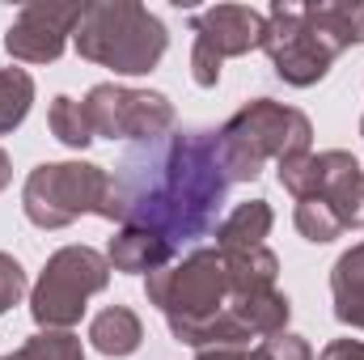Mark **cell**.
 <instances>
[{"label":"cell","mask_w":364,"mask_h":360,"mask_svg":"<svg viewBox=\"0 0 364 360\" xmlns=\"http://www.w3.org/2000/svg\"><path fill=\"white\" fill-rule=\"evenodd\" d=\"M114 174L127 221L157 229L161 238H199L216 229L225 199V170L216 157V132H178L153 140L144 153H132Z\"/></svg>","instance_id":"1"},{"label":"cell","mask_w":364,"mask_h":360,"mask_svg":"<svg viewBox=\"0 0 364 360\" xmlns=\"http://www.w3.org/2000/svg\"><path fill=\"white\" fill-rule=\"evenodd\" d=\"M77 51L119 73V77H144L161 64L170 34L161 17H153L136 0H93L81 13V26L73 30Z\"/></svg>","instance_id":"2"},{"label":"cell","mask_w":364,"mask_h":360,"mask_svg":"<svg viewBox=\"0 0 364 360\" xmlns=\"http://www.w3.org/2000/svg\"><path fill=\"white\" fill-rule=\"evenodd\" d=\"M314 144V123L296 110L272 97L246 102L220 132H216V157L229 182H255L263 174V162L275 157H296L309 153Z\"/></svg>","instance_id":"3"},{"label":"cell","mask_w":364,"mask_h":360,"mask_svg":"<svg viewBox=\"0 0 364 360\" xmlns=\"http://www.w3.org/2000/svg\"><path fill=\"white\" fill-rule=\"evenodd\" d=\"M21 208L38 229H64L77 216L127 221L119 182L93 162H43L21 186Z\"/></svg>","instance_id":"4"},{"label":"cell","mask_w":364,"mask_h":360,"mask_svg":"<svg viewBox=\"0 0 364 360\" xmlns=\"http://www.w3.org/2000/svg\"><path fill=\"white\" fill-rule=\"evenodd\" d=\"M144 297L149 305H157L174 331V339L186 344L199 327H208L212 318H220L229 309V271L220 250H191L182 263L153 271L144 280Z\"/></svg>","instance_id":"5"},{"label":"cell","mask_w":364,"mask_h":360,"mask_svg":"<svg viewBox=\"0 0 364 360\" xmlns=\"http://www.w3.org/2000/svg\"><path fill=\"white\" fill-rule=\"evenodd\" d=\"M110 284V263L93 246H64L47 259L38 284L30 288V314L43 331H73L85 301Z\"/></svg>","instance_id":"6"},{"label":"cell","mask_w":364,"mask_h":360,"mask_svg":"<svg viewBox=\"0 0 364 360\" xmlns=\"http://www.w3.org/2000/svg\"><path fill=\"white\" fill-rule=\"evenodd\" d=\"M85 115H90L93 136L106 140H161L174 127V102L157 90H127L114 81H102L85 93Z\"/></svg>","instance_id":"7"},{"label":"cell","mask_w":364,"mask_h":360,"mask_svg":"<svg viewBox=\"0 0 364 360\" xmlns=\"http://www.w3.org/2000/svg\"><path fill=\"white\" fill-rule=\"evenodd\" d=\"M191 30H195L191 77H195V85L212 90L220 81V64L229 55H246V51L263 47L267 17L259 9H246V4H212V9L191 17Z\"/></svg>","instance_id":"8"},{"label":"cell","mask_w":364,"mask_h":360,"mask_svg":"<svg viewBox=\"0 0 364 360\" xmlns=\"http://www.w3.org/2000/svg\"><path fill=\"white\" fill-rule=\"evenodd\" d=\"M263 51L272 60L275 77L284 85H296V90H309L318 85L335 55L318 43V34L305 26V4H275L267 13V34H263Z\"/></svg>","instance_id":"9"},{"label":"cell","mask_w":364,"mask_h":360,"mask_svg":"<svg viewBox=\"0 0 364 360\" xmlns=\"http://www.w3.org/2000/svg\"><path fill=\"white\" fill-rule=\"evenodd\" d=\"M85 4H55L34 0L17 13V21L4 30V51L21 64H51L68 47V34L81 26Z\"/></svg>","instance_id":"10"},{"label":"cell","mask_w":364,"mask_h":360,"mask_svg":"<svg viewBox=\"0 0 364 360\" xmlns=\"http://www.w3.org/2000/svg\"><path fill=\"white\" fill-rule=\"evenodd\" d=\"M174 259V242L161 238L157 229H144V225H123L110 246H106V263L110 271H132V275H153V271L170 268Z\"/></svg>","instance_id":"11"},{"label":"cell","mask_w":364,"mask_h":360,"mask_svg":"<svg viewBox=\"0 0 364 360\" xmlns=\"http://www.w3.org/2000/svg\"><path fill=\"white\" fill-rule=\"evenodd\" d=\"M318 199H326L343 216L348 229H356L364 221V170L352 153L331 149V170H326V186H322Z\"/></svg>","instance_id":"12"},{"label":"cell","mask_w":364,"mask_h":360,"mask_svg":"<svg viewBox=\"0 0 364 360\" xmlns=\"http://www.w3.org/2000/svg\"><path fill=\"white\" fill-rule=\"evenodd\" d=\"M272 203L267 199H246L237 203L220 225H216V250H259L263 238L272 233Z\"/></svg>","instance_id":"13"},{"label":"cell","mask_w":364,"mask_h":360,"mask_svg":"<svg viewBox=\"0 0 364 360\" xmlns=\"http://www.w3.org/2000/svg\"><path fill=\"white\" fill-rule=\"evenodd\" d=\"M331 292H335V318L343 327L364 331V242L343 250L331 268Z\"/></svg>","instance_id":"14"},{"label":"cell","mask_w":364,"mask_h":360,"mask_svg":"<svg viewBox=\"0 0 364 360\" xmlns=\"http://www.w3.org/2000/svg\"><path fill=\"white\" fill-rule=\"evenodd\" d=\"M90 344L102 356H132L144 344V322L127 305H110L90 322Z\"/></svg>","instance_id":"15"},{"label":"cell","mask_w":364,"mask_h":360,"mask_svg":"<svg viewBox=\"0 0 364 360\" xmlns=\"http://www.w3.org/2000/svg\"><path fill=\"white\" fill-rule=\"evenodd\" d=\"M229 314L250 331V335H275L284 331L288 314H292V301L279 292V288H263V292H246V297H233L229 301Z\"/></svg>","instance_id":"16"},{"label":"cell","mask_w":364,"mask_h":360,"mask_svg":"<svg viewBox=\"0 0 364 360\" xmlns=\"http://www.w3.org/2000/svg\"><path fill=\"white\" fill-rule=\"evenodd\" d=\"M220 255H225V250H220ZM225 271H229V292H233V297H246V292L275 288L279 259H275L267 246H259V250H229V255H225ZM233 297H229V301H233Z\"/></svg>","instance_id":"17"},{"label":"cell","mask_w":364,"mask_h":360,"mask_svg":"<svg viewBox=\"0 0 364 360\" xmlns=\"http://www.w3.org/2000/svg\"><path fill=\"white\" fill-rule=\"evenodd\" d=\"M326 170H331V149L326 153H296V157H284L279 162V186L288 195L301 199H318L322 186H326Z\"/></svg>","instance_id":"18"},{"label":"cell","mask_w":364,"mask_h":360,"mask_svg":"<svg viewBox=\"0 0 364 360\" xmlns=\"http://www.w3.org/2000/svg\"><path fill=\"white\" fill-rule=\"evenodd\" d=\"M47 123H51V136H55L60 144H68V149H85V144L97 140L93 127H90V115H85V102H77V97H68V93H60V97L51 102Z\"/></svg>","instance_id":"19"},{"label":"cell","mask_w":364,"mask_h":360,"mask_svg":"<svg viewBox=\"0 0 364 360\" xmlns=\"http://www.w3.org/2000/svg\"><path fill=\"white\" fill-rule=\"evenodd\" d=\"M30 102H34L30 73L26 68H0V136L21 127V119L30 115Z\"/></svg>","instance_id":"20"},{"label":"cell","mask_w":364,"mask_h":360,"mask_svg":"<svg viewBox=\"0 0 364 360\" xmlns=\"http://www.w3.org/2000/svg\"><path fill=\"white\" fill-rule=\"evenodd\" d=\"M296 229H301V238L305 242H335L339 233H348V225H343V216L326 203V199H301L296 203Z\"/></svg>","instance_id":"21"},{"label":"cell","mask_w":364,"mask_h":360,"mask_svg":"<svg viewBox=\"0 0 364 360\" xmlns=\"http://www.w3.org/2000/svg\"><path fill=\"white\" fill-rule=\"evenodd\" d=\"M17 360H85V348L73 331H38L17 348Z\"/></svg>","instance_id":"22"},{"label":"cell","mask_w":364,"mask_h":360,"mask_svg":"<svg viewBox=\"0 0 364 360\" xmlns=\"http://www.w3.org/2000/svg\"><path fill=\"white\" fill-rule=\"evenodd\" d=\"M250 360H314V348L292 331H275L250 352Z\"/></svg>","instance_id":"23"},{"label":"cell","mask_w":364,"mask_h":360,"mask_svg":"<svg viewBox=\"0 0 364 360\" xmlns=\"http://www.w3.org/2000/svg\"><path fill=\"white\" fill-rule=\"evenodd\" d=\"M21 292H26V268H21L13 255L0 250V314H4L9 305H17Z\"/></svg>","instance_id":"24"},{"label":"cell","mask_w":364,"mask_h":360,"mask_svg":"<svg viewBox=\"0 0 364 360\" xmlns=\"http://www.w3.org/2000/svg\"><path fill=\"white\" fill-rule=\"evenodd\" d=\"M322 360H364V344L360 339H335L322 348Z\"/></svg>","instance_id":"25"},{"label":"cell","mask_w":364,"mask_h":360,"mask_svg":"<svg viewBox=\"0 0 364 360\" xmlns=\"http://www.w3.org/2000/svg\"><path fill=\"white\" fill-rule=\"evenodd\" d=\"M195 360H250L246 348H203Z\"/></svg>","instance_id":"26"},{"label":"cell","mask_w":364,"mask_h":360,"mask_svg":"<svg viewBox=\"0 0 364 360\" xmlns=\"http://www.w3.org/2000/svg\"><path fill=\"white\" fill-rule=\"evenodd\" d=\"M9 182H13V162H9V153L0 149V191H4Z\"/></svg>","instance_id":"27"},{"label":"cell","mask_w":364,"mask_h":360,"mask_svg":"<svg viewBox=\"0 0 364 360\" xmlns=\"http://www.w3.org/2000/svg\"><path fill=\"white\" fill-rule=\"evenodd\" d=\"M0 360H17V352H13V356H0Z\"/></svg>","instance_id":"28"},{"label":"cell","mask_w":364,"mask_h":360,"mask_svg":"<svg viewBox=\"0 0 364 360\" xmlns=\"http://www.w3.org/2000/svg\"><path fill=\"white\" fill-rule=\"evenodd\" d=\"M360 136H364V119H360Z\"/></svg>","instance_id":"29"}]
</instances>
